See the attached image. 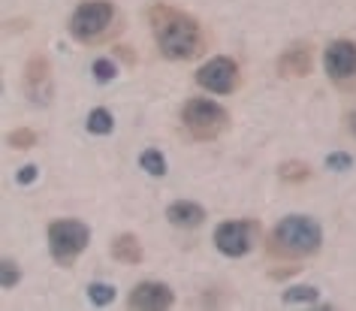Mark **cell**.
<instances>
[{
    "label": "cell",
    "mask_w": 356,
    "mask_h": 311,
    "mask_svg": "<svg viewBox=\"0 0 356 311\" xmlns=\"http://www.w3.org/2000/svg\"><path fill=\"white\" fill-rule=\"evenodd\" d=\"M350 133H353V136H356V112L350 115Z\"/></svg>",
    "instance_id": "cb8c5ba5"
},
{
    "label": "cell",
    "mask_w": 356,
    "mask_h": 311,
    "mask_svg": "<svg viewBox=\"0 0 356 311\" xmlns=\"http://www.w3.org/2000/svg\"><path fill=\"white\" fill-rule=\"evenodd\" d=\"M15 182H19V184H31V182H37V166H33V164L22 166V170L15 173Z\"/></svg>",
    "instance_id": "603a6c76"
},
{
    "label": "cell",
    "mask_w": 356,
    "mask_h": 311,
    "mask_svg": "<svg viewBox=\"0 0 356 311\" xmlns=\"http://www.w3.org/2000/svg\"><path fill=\"white\" fill-rule=\"evenodd\" d=\"M317 287H311V284H299V287H290V290H284V302H317Z\"/></svg>",
    "instance_id": "ac0fdd59"
},
{
    "label": "cell",
    "mask_w": 356,
    "mask_h": 311,
    "mask_svg": "<svg viewBox=\"0 0 356 311\" xmlns=\"http://www.w3.org/2000/svg\"><path fill=\"white\" fill-rule=\"evenodd\" d=\"M127 305L130 308H145V311H163V308L175 305V293L160 281H142V284L133 287Z\"/></svg>",
    "instance_id": "9c48e42d"
},
{
    "label": "cell",
    "mask_w": 356,
    "mask_h": 311,
    "mask_svg": "<svg viewBox=\"0 0 356 311\" xmlns=\"http://www.w3.org/2000/svg\"><path fill=\"white\" fill-rule=\"evenodd\" d=\"M197 85L211 94H233L238 85V67L229 58H211L197 70Z\"/></svg>",
    "instance_id": "52a82bcc"
},
{
    "label": "cell",
    "mask_w": 356,
    "mask_h": 311,
    "mask_svg": "<svg viewBox=\"0 0 356 311\" xmlns=\"http://www.w3.org/2000/svg\"><path fill=\"white\" fill-rule=\"evenodd\" d=\"M181 121L184 127L191 130L193 139L200 142H209V139H218L220 133L227 130L229 124V115L224 106H218L215 100H202V97H191L181 109Z\"/></svg>",
    "instance_id": "3957f363"
},
{
    "label": "cell",
    "mask_w": 356,
    "mask_h": 311,
    "mask_svg": "<svg viewBox=\"0 0 356 311\" xmlns=\"http://www.w3.org/2000/svg\"><path fill=\"white\" fill-rule=\"evenodd\" d=\"M148 24L157 49L169 61H191L202 49V28L193 15L175 10L169 3H154L148 10Z\"/></svg>",
    "instance_id": "6da1fadb"
},
{
    "label": "cell",
    "mask_w": 356,
    "mask_h": 311,
    "mask_svg": "<svg viewBox=\"0 0 356 311\" xmlns=\"http://www.w3.org/2000/svg\"><path fill=\"white\" fill-rule=\"evenodd\" d=\"M24 94L37 106H46L51 100V64L46 55H33L24 67Z\"/></svg>",
    "instance_id": "ba28073f"
},
{
    "label": "cell",
    "mask_w": 356,
    "mask_h": 311,
    "mask_svg": "<svg viewBox=\"0 0 356 311\" xmlns=\"http://www.w3.org/2000/svg\"><path fill=\"white\" fill-rule=\"evenodd\" d=\"M88 296H91V302H97V305H109L115 299V287L112 284H103V281H94L91 287H88Z\"/></svg>",
    "instance_id": "d6986e66"
},
{
    "label": "cell",
    "mask_w": 356,
    "mask_h": 311,
    "mask_svg": "<svg viewBox=\"0 0 356 311\" xmlns=\"http://www.w3.org/2000/svg\"><path fill=\"white\" fill-rule=\"evenodd\" d=\"M112 127H115V121H112L109 109H94L91 115H88V130L97 133V136H106V133H112Z\"/></svg>",
    "instance_id": "2e32d148"
},
{
    "label": "cell",
    "mask_w": 356,
    "mask_h": 311,
    "mask_svg": "<svg viewBox=\"0 0 356 311\" xmlns=\"http://www.w3.org/2000/svg\"><path fill=\"white\" fill-rule=\"evenodd\" d=\"M112 257L118 263H127V266H136L142 263V257H145V251H142V242L133 233H121L112 239Z\"/></svg>",
    "instance_id": "4fadbf2b"
},
{
    "label": "cell",
    "mask_w": 356,
    "mask_h": 311,
    "mask_svg": "<svg viewBox=\"0 0 356 311\" xmlns=\"http://www.w3.org/2000/svg\"><path fill=\"white\" fill-rule=\"evenodd\" d=\"M326 166H329L332 173H347V170L353 166V157H350V154H341V151H338V154H329V157H326Z\"/></svg>",
    "instance_id": "7402d4cb"
},
{
    "label": "cell",
    "mask_w": 356,
    "mask_h": 311,
    "mask_svg": "<svg viewBox=\"0 0 356 311\" xmlns=\"http://www.w3.org/2000/svg\"><path fill=\"white\" fill-rule=\"evenodd\" d=\"M166 218L172 227H181V230H193L206 221V209L197 206V202H188V200H178L166 209Z\"/></svg>",
    "instance_id": "7c38bea8"
},
{
    "label": "cell",
    "mask_w": 356,
    "mask_h": 311,
    "mask_svg": "<svg viewBox=\"0 0 356 311\" xmlns=\"http://www.w3.org/2000/svg\"><path fill=\"white\" fill-rule=\"evenodd\" d=\"M37 130H31V127H19V130H13L10 136H6V142H10L13 148H19V151H24V148H33L37 145Z\"/></svg>",
    "instance_id": "e0dca14e"
},
{
    "label": "cell",
    "mask_w": 356,
    "mask_h": 311,
    "mask_svg": "<svg viewBox=\"0 0 356 311\" xmlns=\"http://www.w3.org/2000/svg\"><path fill=\"white\" fill-rule=\"evenodd\" d=\"M115 22V6L109 0H85L70 19V33L79 42H100Z\"/></svg>",
    "instance_id": "277c9868"
},
{
    "label": "cell",
    "mask_w": 356,
    "mask_h": 311,
    "mask_svg": "<svg viewBox=\"0 0 356 311\" xmlns=\"http://www.w3.org/2000/svg\"><path fill=\"white\" fill-rule=\"evenodd\" d=\"M326 73L332 79H350L356 76V46L350 40H338L326 49Z\"/></svg>",
    "instance_id": "30bf717a"
},
{
    "label": "cell",
    "mask_w": 356,
    "mask_h": 311,
    "mask_svg": "<svg viewBox=\"0 0 356 311\" xmlns=\"http://www.w3.org/2000/svg\"><path fill=\"white\" fill-rule=\"evenodd\" d=\"M139 164H142V170H145L148 175H154V179H160V175H166V161H163V154H160L157 148L142 151Z\"/></svg>",
    "instance_id": "9a60e30c"
},
{
    "label": "cell",
    "mask_w": 356,
    "mask_h": 311,
    "mask_svg": "<svg viewBox=\"0 0 356 311\" xmlns=\"http://www.w3.org/2000/svg\"><path fill=\"white\" fill-rule=\"evenodd\" d=\"M269 251L272 254H284V257H311L320 251L323 245V230L314 218H305V215H290L284 218L275 233L269 239Z\"/></svg>",
    "instance_id": "7a4b0ae2"
},
{
    "label": "cell",
    "mask_w": 356,
    "mask_h": 311,
    "mask_svg": "<svg viewBox=\"0 0 356 311\" xmlns=\"http://www.w3.org/2000/svg\"><path fill=\"white\" fill-rule=\"evenodd\" d=\"M94 76H97V82L100 85H106V82H112V79L118 76V67H115L112 61L100 58V61H94Z\"/></svg>",
    "instance_id": "44dd1931"
},
{
    "label": "cell",
    "mask_w": 356,
    "mask_h": 311,
    "mask_svg": "<svg viewBox=\"0 0 356 311\" xmlns=\"http://www.w3.org/2000/svg\"><path fill=\"white\" fill-rule=\"evenodd\" d=\"M278 175L284 182H290V184H302V182L311 179V166L302 164V161H287V164L278 166Z\"/></svg>",
    "instance_id": "5bb4252c"
},
{
    "label": "cell",
    "mask_w": 356,
    "mask_h": 311,
    "mask_svg": "<svg viewBox=\"0 0 356 311\" xmlns=\"http://www.w3.org/2000/svg\"><path fill=\"white\" fill-rule=\"evenodd\" d=\"M19 278H22V266L15 263V260H10V257H3V272H0V284L10 290V287H15V284H19Z\"/></svg>",
    "instance_id": "ffe728a7"
},
{
    "label": "cell",
    "mask_w": 356,
    "mask_h": 311,
    "mask_svg": "<svg viewBox=\"0 0 356 311\" xmlns=\"http://www.w3.org/2000/svg\"><path fill=\"white\" fill-rule=\"evenodd\" d=\"M91 242V230L82 221H55L49 227V251L58 266H73Z\"/></svg>",
    "instance_id": "5b68a950"
},
{
    "label": "cell",
    "mask_w": 356,
    "mask_h": 311,
    "mask_svg": "<svg viewBox=\"0 0 356 311\" xmlns=\"http://www.w3.org/2000/svg\"><path fill=\"white\" fill-rule=\"evenodd\" d=\"M260 227L257 221H227L215 230V245L224 257H245L254 248Z\"/></svg>",
    "instance_id": "8992f818"
},
{
    "label": "cell",
    "mask_w": 356,
    "mask_h": 311,
    "mask_svg": "<svg viewBox=\"0 0 356 311\" xmlns=\"http://www.w3.org/2000/svg\"><path fill=\"white\" fill-rule=\"evenodd\" d=\"M311 42H296L290 46L284 55L278 58V73L284 79H302L311 73V64H314V55H311Z\"/></svg>",
    "instance_id": "8fae6325"
}]
</instances>
